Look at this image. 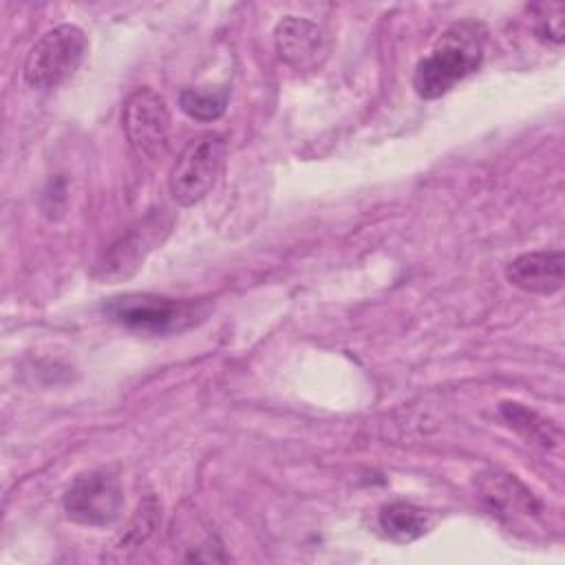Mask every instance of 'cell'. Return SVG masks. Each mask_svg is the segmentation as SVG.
I'll use <instances>...</instances> for the list:
<instances>
[{
  "instance_id": "obj_8",
  "label": "cell",
  "mask_w": 565,
  "mask_h": 565,
  "mask_svg": "<svg viewBox=\"0 0 565 565\" xmlns=\"http://www.w3.org/2000/svg\"><path fill=\"white\" fill-rule=\"evenodd\" d=\"M505 280L534 296H552L561 291L565 280V260L561 249H539L516 256L505 265Z\"/></svg>"
},
{
  "instance_id": "obj_1",
  "label": "cell",
  "mask_w": 565,
  "mask_h": 565,
  "mask_svg": "<svg viewBox=\"0 0 565 565\" xmlns=\"http://www.w3.org/2000/svg\"><path fill=\"white\" fill-rule=\"evenodd\" d=\"M483 26L477 22L452 24L439 44L413 71V88L422 99L446 95L457 82L477 71L483 55Z\"/></svg>"
},
{
  "instance_id": "obj_2",
  "label": "cell",
  "mask_w": 565,
  "mask_h": 565,
  "mask_svg": "<svg viewBox=\"0 0 565 565\" xmlns=\"http://www.w3.org/2000/svg\"><path fill=\"white\" fill-rule=\"evenodd\" d=\"M104 313L121 327L148 335L181 333L207 316L203 302L157 294H121L104 305Z\"/></svg>"
},
{
  "instance_id": "obj_9",
  "label": "cell",
  "mask_w": 565,
  "mask_h": 565,
  "mask_svg": "<svg viewBox=\"0 0 565 565\" xmlns=\"http://www.w3.org/2000/svg\"><path fill=\"white\" fill-rule=\"evenodd\" d=\"M274 42L278 55L287 64L296 68H307L318 60V53H322L324 35L318 24L298 15H287L278 22L274 31Z\"/></svg>"
},
{
  "instance_id": "obj_12",
  "label": "cell",
  "mask_w": 565,
  "mask_h": 565,
  "mask_svg": "<svg viewBox=\"0 0 565 565\" xmlns=\"http://www.w3.org/2000/svg\"><path fill=\"white\" fill-rule=\"evenodd\" d=\"M501 415L505 417V422L519 435H523L532 444H539L543 448H554L558 444V439H561V433H558V428L552 422L543 419L539 413L530 411L523 404L503 402L501 404Z\"/></svg>"
},
{
  "instance_id": "obj_14",
  "label": "cell",
  "mask_w": 565,
  "mask_h": 565,
  "mask_svg": "<svg viewBox=\"0 0 565 565\" xmlns=\"http://www.w3.org/2000/svg\"><path fill=\"white\" fill-rule=\"evenodd\" d=\"M534 9L541 11L536 13V35L561 44L563 42V4L550 2V4H539Z\"/></svg>"
},
{
  "instance_id": "obj_5",
  "label": "cell",
  "mask_w": 565,
  "mask_h": 565,
  "mask_svg": "<svg viewBox=\"0 0 565 565\" xmlns=\"http://www.w3.org/2000/svg\"><path fill=\"white\" fill-rule=\"evenodd\" d=\"M66 516L86 527H106L124 510V490L119 477L106 468L84 472L71 481L64 492Z\"/></svg>"
},
{
  "instance_id": "obj_6",
  "label": "cell",
  "mask_w": 565,
  "mask_h": 565,
  "mask_svg": "<svg viewBox=\"0 0 565 565\" xmlns=\"http://www.w3.org/2000/svg\"><path fill=\"white\" fill-rule=\"evenodd\" d=\"M121 126L130 148L139 157L157 161L168 152L170 113L166 99L152 88H139L126 99Z\"/></svg>"
},
{
  "instance_id": "obj_10",
  "label": "cell",
  "mask_w": 565,
  "mask_h": 565,
  "mask_svg": "<svg viewBox=\"0 0 565 565\" xmlns=\"http://www.w3.org/2000/svg\"><path fill=\"white\" fill-rule=\"evenodd\" d=\"M479 492L481 499L490 505L497 514H536L541 510V503L536 497L514 477L499 470H490L479 475Z\"/></svg>"
},
{
  "instance_id": "obj_4",
  "label": "cell",
  "mask_w": 565,
  "mask_h": 565,
  "mask_svg": "<svg viewBox=\"0 0 565 565\" xmlns=\"http://www.w3.org/2000/svg\"><path fill=\"white\" fill-rule=\"evenodd\" d=\"M225 157L227 146L223 137L201 135L192 139L172 163L168 177L172 199L183 207H190L205 199L214 190L225 168Z\"/></svg>"
},
{
  "instance_id": "obj_13",
  "label": "cell",
  "mask_w": 565,
  "mask_h": 565,
  "mask_svg": "<svg viewBox=\"0 0 565 565\" xmlns=\"http://www.w3.org/2000/svg\"><path fill=\"white\" fill-rule=\"evenodd\" d=\"M230 99L227 86H205V88H183L179 93L181 110L196 121H214L218 119Z\"/></svg>"
},
{
  "instance_id": "obj_7",
  "label": "cell",
  "mask_w": 565,
  "mask_h": 565,
  "mask_svg": "<svg viewBox=\"0 0 565 565\" xmlns=\"http://www.w3.org/2000/svg\"><path fill=\"white\" fill-rule=\"evenodd\" d=\"M163 218L166 216L161 212H154L139 221L135 227H130V232L106 252L104 260L99 263L97 276L104 280H121L130 276L139 267V263H143L146 254L154 249V245L161 243V236L168 232L170 221Z\"/></svg>"
},
{
  "instance_id": "obj_3",
  "label": "cell",
  "mask_w": 565,
  "mask_h": 565,
  "mask_svg": "<svg viewBox=\"0 0 565 565\" xmlns=\"http://www.w3.org/2000/svg\"><path fill=\"white\" fill-rule=\"evenodd\" d=\"M88 38L77 24H60L40 35L24 60V82L35 90L64 84L84 62Z\"/></svg>"
},
{
  "instance_id": "obj_11",
  "label": "cell",
  "mask_w": 565,
  "mask_h": 565,
  "mask_svg": "<svg viewBox=\"0 0 565 565\" xmlns=\"http://www.w3.org/2000/svg\"><path fill=\"white\" fill-rule=\"evenodd\" d=\"M377 521H380V527L384 530V534L395 543L417 541L433 525L430 512H426L413 503H404V501L384 505L377 514Z\"/></svg>"
}]
</instances>
